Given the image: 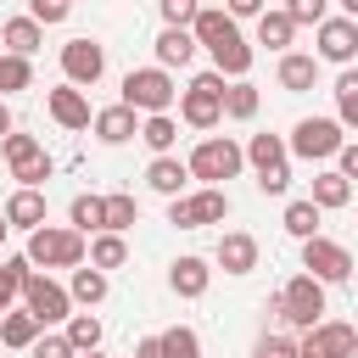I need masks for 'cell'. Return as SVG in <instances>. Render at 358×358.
Here are the masks:
<instances>
[{
    "label": "cell",
    "instance_id": "obj_1",
    "mask_svg": "<svg viewBox=\"0 0 358 358\" xmlns=\"http://www.w3.org/2000/svg\"><path fill=\"white\" fill-rule=\"evenodd\" d=\"M22 252L34 268H78V263H90V235L73 224H39Z\"/></svg>",
    "mask_w": 358,
    "mask_h": 358
},
{
    "label": "cell",
    "instance_id": "obj_2",
    "mask_svg": "<svg viewBox=\"0 0 358 358\" xmlns=\"http://www.w3.org/2000/svg\"><path fill=\"white\" fill-rule=\"evenodd\" d=\"M268 313H274V319H285L291 330H313V324L324 319V280H313V274L285 280V285L268 296Z\"/></svg>",
    "mask_w": 358,
    "mask_h": 358
},
{
    "label": "cell",
    "instance_id": "obj_3",
    "mask_svg": "<svg viewBox=\"0 0 358 358\" xmlns=\"http://www.w3.org/2000/svg\"><path fill=\"white\" fill-rule=\"evenodd\" d=\"M224 90H229V78H224L218 67L196 73V78L179 90V123H190V129H218V123H224Z\"/></svg>",
    "mask_w": 358,
    "mask_h": 358
},
{
    "label": "cell",
    "instance_id": "obj_4",
    "mask_svg": "<svg viewBox=\"0 0 358 358\" xmlns=\"http://www.w3.org/2000/svg\"><path fill=\"white\" fill-rule=\"evenodd\" d=\"M185 162H190V173H196L201 185H224V179H235V173L246 168V145H235L229 134H207Z\"/></svg>",
    "mask_w": 358,
    "mask_h": 358
},
{
    "label": "cell",
    "instance_id": "obj_5",
    "mask_svg": "<svg viewBox=\"0 0 358 358\" xmlns=\"http://www.w3.org/2000/svg\"><path fill=\"white\" fill-rule=\"evenodd\" d=\"M123 101L151 117V112H168L179 101V84L168 78V67H129L123 73Z\"/></svg>",
    "mask_w": 358,
    "mask_h": 358
},
{
    "label": "cell",
    "instance_id": "obj_6",
    "mask_svg": "<svg viewBox=\"0 0 358 358\" xmlns=\"http://www.w3.org/2000/svg\"><path fill=\"white\" fill-rule=\"evenodd\" d=\"M229 218V190L224 185H201L196 196H173L168 201V224L173 229H207Z\"/></svg>",
    "mask_w": 358,
    "mask_h": 358
},
{
    "label": "cell",
    "instance_id": "obj_7",
    "mask_svg": "<svg viewBox=\"0 0 358 358\" xmlns=\"http://www.w3.org/2000/svg\"><path fill=\"white\" fill-rule=\"evenodd\" d=\"M285 145H291V157H302V162H330V157L347 145V134H341V117H302Z\"/></svg>",
    "mask_w": 358,
    "mask_h": 358
},
{
    "label": "cell",
    "instance_id": "obj_8",
    "mask_svg": "<svg viewBox=\"0 0 358 358\" xmlns=\"http://www.w3.org/2000/svg\"><path fill=\"white\" fill-rule=\"evenodd\" d=\"M22 308L50 330V324H67L78 302H73V291H67V285H56L50 274H39V268H34V274H28V285H22Z\"/></svg>",
    "mask_w": 358,
    "mask_h": 358
},
{
    "label": "cell",
    "instance_id": "obj_9",
    "mask_svg": "<svg viewBox=\"0 0 358 358\" xmlns=\"http://www.w3.org/2000/svg\"><path fill=\"white\" fill-rule=\"evenodd\" d=\"M313 56L319 62H336V67H352L358 62V17H324L313 28Z\"/></svg>",
    "mask_w": 358,
    "mask_h": 358
},
{
    "label": "cell",
    "instance_id": "obj_10",
    "mask_svg": "<svg viewBox=\"0 0 358 358\" xmlns=\"http://www.w3.org/2000/svg\"><path fill=\"white\" fill-rule=\"evenodd\" d=\"M302 268L313 280H324V285H341L352 274V252L341 241H330V235H313V241H302Z\"/></svg>",
    "mask_w": 358,
    "mask_h": 358
},
{
    "label": "cell",
    "instance_id": "obj_11",
    "mask_svg": "<svg viewBox=\"0 0 358 358\" xmlns=\"http://www.w3.org/2000/svg\"><path fill=\"white\" fill-rule=\"evenodd\" d=\"M101 73H106V45H95V39H67L62 45V78L67 84L90 90V84H101Z\"/></svg>",
    "mask_w": 358,
    "mask_h": 358
},
{
    "label": "cell",
    "instance_id": "obj_12",
    "mask_svg": "<svg viewBox=\"0 0 358 358\" xmlns=\"http://www.w3.org/2000/svg\"><path fill=\"white\" fill-rule=\"evenodd\" d=\"M302 352H319V358H358V324H341V319H319L313 330H302L296 341Z\"/></svg>",
    "mask_w": 358,
    "mask_h": 358
},
{
    "label": "cell",
    "instance_id": "obj_13",
    "mask_svg": "<svg viewBox=\"0 0 358 358\" xmlns=\"http://www.w3.org/2000/svg\"><path fill=\"white\" fill-rule=\"evenodd\" d=\"M207 285H213V263H207V257L185 252V257H173V263H168V291H173V296L196 302V296H207Z\"/></svg>",
    "mask_w": 358,
    "mask_h": 358
},
{
    "label": "cell",
    "instance_id": "obj_14",
    "mask_svg": "<svg viewBox=\"0 0 358 358\" xmlns=\"http://www.w3.org/2000/svg\"><path fill=\"white\" fill-rule=\"evenodd\" d=\"M213 263H218L224 274H252V268H257V235H246V229H224L218 246H213Z\"/></svg>",
    "mask_w": 358,
    "mask_h": 358
},
{
    "label": "cell",
    "instance_id": "obj_15",
    "mask_svg": "<svg viewBox=\"0 0 358 358\" xmlns=\"http://www.w3.org/2000/svg\"><path fill=\"white\" fill-rule=\"evenodd\" d=\"M207 56H213V67H218L224 78H246V73H252V56H257V50H252V45L241 39V28H229L224 39H213V45H207Z\"/></svg>",
    "mask_w": 358,
    "mask_h": 358
},
{
    "label": "cell",
    "instance_id": "obj_16",
    "mask_svg": "<svg viewBox=\"0 0 358 358\" xmlns=\"http://www.w3.org/2000/svg\"><path fill=\"white\" fill-rule=\"evenodd\" d=\"M45 106H50V117H56L62 129H90V123H95V112H90V101H84L78 84H56V90L45 95Z\"/></svg>",
    "mask_w": 358,
    "mask_h": 358
},
{
    "label": "cell",
    "instance_id": "obj_17",
    "mask_svg": "<svg viewBox=\"0 0 358 358\" xmlns=\"http://www.w3.org/2000/svg\"><path fill=\"white\" fill-rule=\"evenodd\" d=\"M90 129H95V140H101V145H123V140H134V134H140V112H134L129 101H117V106H101Z\"/></svg>",
    "mask_w": 358,
    "mask_h": 358
},
{
    "label": "cell",
    "instance_id": "obj_18",
    "mask_svg": "<svg viewBox=\"0 0 358 358\" xmlns=\"http://www.w3.org/2000/svg\"><path fill=\"white\" fill-rule=\"evenodd\" d=\"M190 179H196V173H190V162H179L173 151H168V157H151V168H145V185H151L157 196H168V201H173V196H185V185H190Z\"/></svg>",
    "mask_w": 358,
    "mask_h": 358
},
{
    "label": "cell",
    "instance_id": "obj_19",
    "mask_svg": "<svg viewBox=\"0 0 358 358\" xmlns=\"http://www.w3.org/2000/svg\"><path fill=\"white\" fill-rule=\"evenodd\" d=\"M196 50H201V39L190 28H168L162 22V34H157V67H190Z\"/></svg>",
    "mask_w": 358,
    "mask_h": 358
},
{
    "label": "cell",
    "instance_id": "obj_20",
    "mask_svg": "<svg viewBox=\"0 0 358 358\" xmlns=\"http://www.w3.org/2000/svg\"><path fill=\"white\" fill-rule=\"evenodd\" d=\"M274 78H280V90L302 95V90H313V84H319V56H308V50H285V56H280V67H274Z\"/></svg>",
    "mask_w": 358,
    "mask_h": 358
},
{
    "label": "cell",
    "instance_id": "obj_21",
    "mask_svg": "<svg viewBox=\"0 0 358 358\" xmlns=\"http://www.w3.org/2000/svg\"><path fill=\"white\" fill-rule=\"evenodd\" d=\"M6 218H11V229H39L45 224V190H34V185H17L11 190V201H6Z\"/></svg>",
    "mask_w": 358,
    "mask_h": 358
},
{
    "label": "cell",
    "instance_id": "obj_22",
    "mask_svg": "<svg viewBox=\"0 0 358 358\" xmlns=\"http://www.w3.org/2000/svg\"><path fill=\"white\" fill-rule=\"evenodd\" d=\"M39 336H45V324H39L28 308H11V313H0V347H17V352H28Z\"/></svg>",
    "mask_w": 358,
    "mask_h": 358
},
{
    "label": "cell",
    "instance_id": "obj_23",
    "mask_svg": "<svg viewBox=\"0 0 358 358\" xmlns=\"http://www.w3.org/2000/svg\"><path fill=\"white\" fill-rule=\"evenodd\" d=\"M67 291H73V302H78V308H95V302H106L112 280H106V268L78 263V268H73V280H67Z\"/></svg>",
    "mask_w": 358,
    "mask_h": 358
},
{
    "label": "cell",
    "instance_id": "obj_24",
    "mask_svg": "<svg viewBox=\"0 0 358 358\" xmlns=\"http://www.w3.org/2000/svg\"><path fill=\"white\" fill-rule=\"evenodd\" d=\"M291 39H296V17H291L285 6L257 17V45H268V50H280V56H285V50H291Z\"/></svg>",
    "mask_w": 358,
    "mask_h": 358
},
{
    "label": "cell",
    "instance_id": "obj_25",
    "mask_svg": "<svg viewBox=\"0 0 358 358\" xmlns=\"http://www.w3.org/2000/svg\"><path fill=\"white\" fill-rule=\"evenodd\" d=\"M28 274H34V263H28V252H11V257L0 263V313H11V308H17V296H22V285H28Z\"/></svg>",
    "mask_w": 358,
    "mask_h": 358
},
{
    "label": "cell",
    "instance_id": "obj_26",
    "mask_svg": "<svg viewBox=\"0 0 358 358\" xmlns=\"http://www.w3.org/2000/svg\"><path fill=\"white\" fill-rule=\"evenodd\" d=\"M0 45L17 50V56H34V50L45 45V22H34V17H11V22L0 28Z\"/></svg>",
    "mask_w": 358,
    "mask_h": 358
},
{
    "label": "cell",
    "instance_id": "obj_27",
    "mask_svg": "<svg viewBox=\"0 0 358 358\" xmlns=\"http://www.w3.org/2000/svg\"><path fill=\"white\" fill-rule=\"evenodd\" d=\"M313 201H319L324 213L347 207V201H352V179H347L341 168H324V173H313Z\"/></svg>",
    "mask_w": 358,
    "mask_h": 358
},
{
    "label": "cell",
    "instance_id": "obj_28",
    "mask_svg": "<svg viewBox=\"0 0 358 358\" xmlns=\"http://www.w3.org/2000/svg\"><path fill=\"white\" fill-rule=\"evenodd\" d=\"M319 218H324V207L313 201V196H302V201H285V235H296V241H313L319 235Z\"/></svg>",
    "mask_w": 358,
    "mask_h": 358
},
{
    "label": "cell",
    "instance_id": "obj_29",
    "mask_svg": "<svg viewBox=\"0 0 358 358\" xmlns=\"http://www.w3.org/2000/svg\"><path fill=\"white\" fill-rule=\"evenodd\" d=\"M224 117H235V123H252V117H257V84H252V78H229V90H224Z\"/></svg>",
    "mask_w": 358,
    "mask_h": 358
},
{
    "label": "cell",
    "instance_id": "obj_30",
    "mask_svg": "<svg viewBox=\"0 0 358 358\" xmlns=\"http://www.w3.org/2000/svg\"><path fill=\"white\" fill-rule=\"evenodd\" d=\"M67 218H73V229H84V235H101L106 229V196H73V207H67Z\"/></svg>",
    "mask_w": 358,
    "mask_h": 358
},
{
    "label": "cell",
    "instance_id": "obj_31",
    "mask_svg": "<svg viewBox=\"0 0 358 358\" xmlns=\"http://www.w3.org/2000/svg\"><path fill=\"white\" fill-rule=\"evenodd\" d=\"M90 263H95V268H123V263H129V241H123L117 229L90 235Z\"/></svg>",
    "mask_w": 358,
    "mask_h": 358
},
{
    "label": "cell",
    "instance_id": "obj_32",
    "mask_svg": "<svg viewBox=\"0 0 358 358\" xmlns=\"http://www.w3.org/2000/svg\"><path fill=\"white\" fill-rule=\"evenodd\" d=\"M140 140L151 145V157H168V151H173V140H179V123H173L168 112H151V117L140 123Z\"/></svg>",
    "mask_w": 358,
    "mask_h": 358
},
{
    "label": "cell",
    "instance_id": "obj_33",
    "mask_svg": "<svg viewBox=\"0 0 358 358\" xmlns=\"http://www.w3.org/2000/svg\"><path fill=\"white\" fill-rule=\"evenodd\" d=\"M246 162L263 173V168H280V162H291V145L280 140V134H252V145H246Z\"/></svg>",
    "mask_w": 358,
    "mask_h": 358
},
{
    "label": "cell",
    "instance_id": "obj_34",
    "mask_svg": "<svg viewBox=\"0 0 358 358\" xmlns=\"http://www.w3.org/2000/svg\"><path fill=\"white\" fill-rule=\"evenodd\" d=\"M229 28H235V17H229L224 6H201V11H196V22H190V34L201 39V50H207L213 39H224Z\"/></svg>",
    "mask_w": 358,
    "mask_h": 358
},
{
    "label": "cell",
    "instance_id": "obj_35",
    "mask_svg": "<svg viewBox=\"0 0 358 358\" xmlns=\"http://www.w3.org/2000/svg\"><path fill=\"white\" fill-rule=\"evenodd\" d=\"M34 84V67H28V56H17V50H0V101L6 95H17V90H28Z\"/></svg>",
    "mask_w": 358,
    "mask_h": 358
},
{
    "label": "cell",
    "instance_id": "obj_36",
    "mask_svg": "<svg viewBox=\"0 0 358 358\" xmlns=\"http://www.w3.org/2000/svg\"><path fill=\"white\" fill-rule=\"evenodd\" d=\"M336 117L341 129H358V67H341L336 78Z\"/></svg>",
    "mask_w": 358,
    "mask_h": 358
},
{
    "label": "cell",
    "instance_id": "obj_37",
    "mask_svg": "<svg viewBox=\"0 0 358 358\" xmlns=\"http://www.w3.org/2000/svg\"><path fill=\"white\" fill-rule=\"evenodd\" d=\"M134 224H140V201H134L129 190H112V196H106V229L129 235Z\"/></svg>",
    "mask_w": 358,
    "mask_h": 358
},
{
    "label": "cell",
    "instance_id": "obj_38",
    "mask_svg": "<svg viewBox=\"0 0 358 358\" xmlns=\"http://www.w3.org/2000/svg\"><path fill=\"white\" fill-rule=\"evenodd\" d=\"M62 336H67L78 352H95V347H101V319H95V313H73Z\"/></svg>",
    "mask_w": 358,
    "mask_h": 358
},
{
    "label": "cell",
    "instance_id": "obj_39",
    "mask_svg": "<svg viewBox=\"0 0 358 358\" xmlns=\"http://www.w3.org/2000/svg\"><path fill=\"white\" fill-rule=\"evenodd\" d=\"M162 358H201V336H196L190 324L162 330Z\"/></svg>",
    "mask_w": 358,
    "mask_h": 358
},
{
    "label": "cell",
    "instance_id": "obj_40",
    "mask_svg": "<svg viewBox=\"0 0 358 358\" xmlns=\"http://www.w3.org/2000/svg\"><path fill=\"white\" fill-rule=\"evenodd\" d=\"M39 151H45V145H39L34 134H17V129L0 140V157H6V168H22V162H34Z\"/></svg>",
    "mask_w": 358,
    "mask_h": 358
},
{
    "label": "cell",
    "instance_id": "obj_41",
    "mask_svg": "<svg viewBox=\"0 0 358 358\" xmlns=\"http://www.w3.org/2000/svg\"><path fill=\"white\" fill-rule=\"evenodd\" d=\"M157 11H162V22H168V28H190V22H196V11H201V0H157Z\"/></svg>",
    "mask_w": 358,
    "mask_h": 358
},
{
    "label": "cell",
    "instance_id": "obj_42",
    "mask_svg": "<svg viewBox=\"0 0 358 358\" xmlns=\"http://www.w3.org/2000/svg\"><path fill=\"white\" fill-rule=\"evenodd\" d=\"M50 173H56V162H50L45 151H39L34 162H22V168H11V179H17V185H34V190H39V185H45Z\"/></svg>",
    "mask_w": 358,
    "mask_h": 358
},
{
    "label": "cell",
    "instance_id": "obj_43",
    "mask_svg": "<svg viewBox=\"0 0 358 358\" xmlns=\"http://www.w3.org/2000/svg\"><path fill=\"white\" fill-rule=\"evenodd\" d=\"M67 11H73V0H28V17H34V22H45V28L67 22Z\"/></svg>",
    "mask_w": 358,
    "mask_h": 358
},
{
    "label": "cell",
    "instance_id": "obj_44",
    "mask_svg": "<svg viewBox=\"0 0 358 358\" xmlns=\"http://www.w3.org/2000/svg\"><path fill=\"white\" fill-rule=\"evenodd\" d=\"M285 11L296 17V28H308V22L319 28V22L330 17V0H285Z\"/></svg>",
    "mask_w": 358,
    "mask_h": 358
},
{
    "label": "cell",
    "instance_id": "obj_45",
    "mask_svg": "<svg viewBox=\"0 0 358 358\" xmlns=\"http://www.w3.org/2000/svg\"><path fill=\"white\" fill-rule=\"evenodd\" d=\"M28 358H78V347H73L67 336H39V341L28 347Z\"/></svg>",
    "mask_w": 358,
    "mask_h": 358
},
{
    "label": "cell",
    "instance_id": "obj_46",
    "mask_svg": "<svg viewBox=\"0 0 358 358\" xmlns=\"http://www.w3.org/2000/svg\"><path fill=\"white\" fill-rule=\"evenodd\" d=\"M257 190H263V196H285V190H291V162L263 168V173H257Z\"/></svg>",
    "mask_w": 358,
    "mask_h": 358
},
{
    "label": "cell",
    "instance_id": "obj_47",
    "mask_svg": "<svg viewBox=\"0 0 358 358\" xmlns=\"http://www.w3.org/2000/svg\"><path fill=\"white\" fill-rule=\"evenodd\" d=\"M252 358H296V341L291 336H257Z\"/></svg>",
    "mask_w": 358,
    "mask_h": 358
},
{
    "label": "cell",
    "instance_id": "obj_48",
    "mask_svg": "<svg viewBox=\"0 0 358 358\" xmlns=\"http://www.w3.org/2000/svg\"><path fill=\"white\" fill-rule=\"evenodd\" d=\"M336 168H341L347 179H358V140H347V145L336 151Z\"/></svg>",
    "mask_w": 358,
    "mask_h": 358
},
{
    "label": "cell",
    "instance_id": "obj_49",
    "mask_svg": "<svg viewBox=\"0 0 358 358\" xmlns=\"http://www.w3.org/2000/svg\"><path fill=\"white\" fill-rule=\"evenodd\" d=\"M224 11H229V17H263L268 0H224Z\"/></svg>",
    "mask_w": 358,
    "mask_h": 358
},
{
    "label": "cell",
    "instance_id": "obj_50",
    "mask_svg": "<svg viewBox=\"0 0 358 358\" xmlns=\"http://www.w3.org/2000/svg\"><path fill=\"white\" fill-rule=\"evenodd\" d=\"M134 358H162V336H140L134 341Z\"/></svg>",
    "mask_w": 358,
    "mask_h": 358
},
{
    "label": "cell",
    "instance_id": "obj_51",
    "mask_svg": "<svg viewBox=\"0 0 358 358\" xmlns=\"http://www.w3.org/2000/svg\"><path fill=\"white\" fill-rule=\"evenodd\" d=\"M11 129H17V123H11V106H6V101H0V140H6V134H11Z\"/></svg>",
    "mask_w": 358,
    "mask_h": 358
},
{
    "label": "cell",
    "instance_id": "obj_52",
    "mask_svg": "<svg viewBox=\"0 0 358 358\" xmlns=\"http://www.w3.org/2000/svg\"><path fill=\"white\" fill-rule=\"evenodd\" d=\"M6 235H11V218H6V207H0V246H6Z\"/></svg>",
    "mask_w": 358,
    "mask_h": 358
},
{
    "label": "cell",
    "instance_id": "obj_53",
    "mask_svg": "<svg viewBox=\"0 0 358 358\" xmlns=\"http://www.w3.org/2000/svg\"><path fill=\"white\" fill-rule=\"evenodd\" d=\"M341 11H347V17H358V0H341Z\"/></svg>",
    "mask_w": 358,
    "mask_h": 358
},
{
    "label": "cell",
    "instance_id": "obj_54",
    "mask_svg": "<svg viewBox=\"0 0 358 358\" xmlns=\"http://www.w3.org/2000/svg\"><path fill=\"white\" fill-rule=\"evenodd\" d=\"M78 358H106V352H101V347H95V352H78Z\"/></svg>",
    "mask_w": 358,
    "mask_h": 358
},
{
    "label": "cell",
    "instance_id": "obj_55",
    "mask_svg": "<svg viewBox=\"0 0 358 358\" xmlns=\"http://www.w3.org/2000/svg\"><path fill=\"white\" fill-rule=\"evenodd\" d=\"M296 358H319V352H302V347H296Z\"/></svg>",
    "mask_w": 358,
    "mask_h": 358
}]
</instances>
